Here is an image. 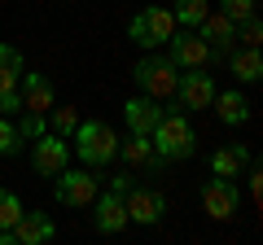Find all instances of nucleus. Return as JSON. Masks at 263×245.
<instances>
[{
  "label": "nucleus",
  "mask_w": 263,
  "mask_h": 245,
  "mask_svg": "<svg viewBox=\"0 0 263 245\" xmlns=\"http://www.w3.org/2000/svg\"><path fill=\"white\" fill-rule=\"evenodd\" d=\"M149 140H154V153H158L162 162H184V158L197 153V132H193V122H189L184 114H167L162 110V118L149 132Z\"/></svg>",
  "instance_id": "obj_1"
},
{
  "label": "nucleus",
  "mask_w": 263,
  "mask_h": 245,
  "mask_svg": "<svg viewBox=\"0 0 263 245\" xmlns=\"http://www.w3.org/2000/svg\"><path fill=\"white\" fill-rule=\"evenodd\" d=\"M75 153H79V162H84V167L101 171L105 162L119 158V132H114L110 122H101V118L79 122V127H75Z\"/></svg>",
  "instance_id": "obj_2"
},
{
  "label": "nucleus",
  "mask_w": 263,
  "mask_h": 245,
  "mask_svg": "<svg viewBox=\"0 0 263 245\" xmlns=\"http://www.w3.org/2000/svg\"><path fill=\"white\" fill-rule=\"evenodd\" d=\"M132 79H136V88H141L145 96H154V101H171L176 96V62H171L167 53H145L136 66H132Z\"/></svg>",
  "instance_id": "obj_3"
},
{
  "label": "nucleus",
  "mask_w": 263,
  "mask_h": 245,
  "mask_svg": "<svg viewBox=\"0 0 263 245\" xmlns=\"http://www.w3.org/2000/svg\"><path fill=\"white\" fill-rule=\"evenodd\" d=\"M176 27H180V22H176V13H171V9L149 5V9H141L136 18H132L127 35L136 39L141 48H158V44H167V39H171V31H176Z\"/></svg>",
  "instance_id": "obj_4"
},
{
  "label": "nucleus",
  "mask_w": 263,
  "mask_h": 245,
  "mask_svg": "<svg viewBox=\"0 0 263 245\" xmlns=\"http://www.w3.org/2000/svg\"><path fill=\"white\" fill-rule=\"evenodd\" d=\"M97 179L101 175H92V167H84V171L66 167L62 175H57V184H53V197L62 201V206H70V210H84V206H92V197H97Z\"/></svg>",
  "instance_id": "obj_5"
},
{
  "label": "nucleus",
  "mask_w": 263,
  "mask_h": 245,
  "mask_svg": "<svg viewBox=\"0 0 263 245\" xmlns=\"http://www.w3.org/2000/svg\"><path fill=\"white\" fill-rule=\"evenodd\" d=\"M66 162H70V145H66V136L44 132V136L31 140V167H35V175L57 179V175L66 171Z\"/></svg>",
  "instance_id": "obj_6"
},
{
  "label": "nucleus",
  "mask_w": 263,
  "mask_h": 245,
  "mask_svg": "<svg viewBox=\"0 0 263 245\" xmlns=\"http://www.w3.org/2000/svg\"><path fill=\"white\" fill-rule=\"evenodd\" d=\"M167 57L176 62V70H202V66H211V44L197 35L193 27L189 31H171Z\"/></svg>",
  "instance_id": "obj_7"
},
{
  "label": "nucleus",
  "mask_w": 263,
  "mask_h": 245,
  "mask_svg": "<svg viewBox=\"0 0 263 245\" xmlns=\"http://www.w3.org/2000/svg\"><path fill=\"white\" fill-rule=\"evenodd\" d=\"M202 210H206L211 219H237L241 215V193H237V184L233 179H224V175H215V179H206L202 184Z\"/></svg>",
  "instance_id": "obj_8"
},
{
  "label": "nucleus",
  "mask_w": 263,
  "mask_h": 245,
  "mask_svg": "<svg viewBox=\"0 0 263 245\" xmlns=\"http://www.w3.org/2000/svg\"><path fill=\"white\" fill-rule=\"evenodd\" d=\"M215 79L206 75V66L202 70H184V75L176 79V101L180 110H211V101H215Z\"/></svg>",
  "instance_id": "obj_9"
},
{
  "label": "nucleus",
  "mask_w": 263,
  "mask_h": 245,
  "mask_svg": "<svg viewBox=\"0 0 263 245\" xmlns=\"http://www.w3.org/2000/svg\"><path fill=\"white\" fill-rule=\"evenodd\" d=\"M123 206H127V223H145V228H154L167 215V197L158 189H127L123 193Z\"/></svg>",
  "instance_id": "obj_10"
},
{
  "label": "nucleus",
  "mask_w": 263,
  "mask_h": 245,
  "mask_svg": "<svg viewBox=\"0 0 263 245\" xmlns=\"http://www.w3.org/2000/svg\"><path fill=\"white\" fill-rule=\"evenodd\" d=\"M197 35H202V39H206V44H211V62H219V57H228V48H233L237 44V22L233 18H228V13H206V18H202V22H197Z\"/></svg>",
  "instance_id": "obj_11"
},
{
  "label": "nucleus",
  "mask_w": 263,
  "mask_h": 245,
  "mask_svg": "<svg viewBox=\"0 0 263 245\" xmlns=\"http://www.w3.org/2000/svg\"><path fill=\"white\" fill-rule=\"evenodd\" d=\"M92 206H97V232L101 236H119L123 228H127V206H123V193H97L92 197Z\"/></svg>",
  "instance_id": "obj_12"
},
{
  "label": "nucleus",
  "mask_w": 263,
  "mask_h": 245,
  "mask_svg": "<svg viewBox=\"0 0 263 245\" xmlns=\"http://www.w3.org/2000/svg\"><path fill=\"white\" fill-rule=\"evenodd\" d=\"M123 118H127V132H136V136H149L154 127H158V118H162V110H158V101L154 96H127V105H123Z\"/></svg>",
  "instance_id": "obj_13"
},
{
  "label": "nucleus",
  "mask_w": 263,
  "mask_h": 245,
  "mask_svg": "<svg viewBox=\"0 0 263 245\" xmlns=\"http://www.w3.org/2000/svg\"><path fill=\"white\" fill-rule=\"evenodd\" d=\"M119 158L127 162V167H145L149 175L162 171V158L154 153V140L149 136H136V132H127V140H119Z\"/></svg>",
  "instance_id": "obj_14"
},
{
  "label": "nucleus",
  "mask_w": 263,
  "mask_h": 245,
  "mask_svg": "<svg viewBox=\"0 0 263 245\" xmlns=\"http://www.w3.org/2000/svg\"><path fill=\"white\" fill-rule=\"evenodd\" d=\"M13 232V241H22V245H44V241H53V219L44 215V210H22V219L9 228Z\"/></svg>",
  "instance_id": "obj_15"
},
{
  "label": "nucleus",
  "mask_w": 263,
  "mask_h": 245,
  "mask_svg": "<svg viewBox=\"0 0 263 245\" xmlns=\"http://www.w3.org/2000/svg\"><path fill=\"white\" fill-rule=\"evenodd\" d=\"M18 92H22V110H31V114L53 110V84H48V75H27V70H22Z\"/></svg>",
  "instance_id": "obj_16"
},
{
  "label": "nucleus",
  "mask_w": 263,
  "mask_h": 245,
  "mask_svg": "<svg viewBox=\"0 0 263 245\" xmlns=\"http://www.w3.org/2000/svg\"><path fill=\"white\" fill-rule=\"evenodd\" d=\"M211 110L219 114V122H228V127H241L246 118H250V101H246L241 92H215V101H211Z\"/></svg>",
  "instance_id": "obj_17"
},
{
  "label": "nucleus",
  "mask_w": 263,
  "mask_h": 245,
  "mask_svg": "<svg viewBox=\"0 0 263 245\" xmlns=\"http://www.w3.org/2000/svg\"><path fill=\"white\" fill-rule=\"evenodd\" d=\"M246 167H250V149H246V145L215 149V158H211V171H215V175H224V179H237Z\"/></svg>",
  "instance_id": "obj_18"
},
{
  "label": "nucleus",
  "mask_w": 263,
  "mask_h": 245,
  "mask_svg": "<svg viewBox=\"0 0 263 245\" xmlns=\"http://www.w3.org/2000/svg\"><path fill=\"white\" fill-rule=\"evenodd\" d=\"M228 70H233L241 84H259V79H263V53H259V48H246V44H241V53L228 57Z\"/></svg>",
  "instance_id": "obj_19"
},
{
  "label": "nucleus",
  "mask_w": 263,
  "mask_h": 245,
  "mask_svg": "<svg viewBox=\"0 0 263 245\" xmlns=\"http://www.w3.org/2000/svg\"><path fill=\"white\" fill-rule=\"evenodd\" d=\"M22 70H27L22 53H18L13 44H0V92H9V88H18Z\"/></svg>",
  "instance_id": "obj_20"
},
{
  "label": "nucleus",
  "mask_w": 263,
  "mask_h": 245,
  "mask_svg": "<svg viewBox=\"0 0 263 245\" xmlns=\"http://www.w3.org/2000/svg\"><path fill=\"white\" fill-rule=\"evenodd\" d=\"M171 13H176V22H184V27H197V22L211 13V5H206V0H176V9H171Z\"/></svg>",
  "instance_id": "obj_21"
},
{
  "label": "nucleus",
  "mask_w": 263,
  "mask_h": 245,
  "mask_svg": "<svg viewBox=\"0 0 263 245\" xmlns=\"http://www.w3.org/2000/svg\"><path fill=\"white\" fill-rule=\"evenodd\" d=\"M44 118H48V127H53L57 136H75V127H79V114L70 110V105H62V110H48Z\"/></svg>",
  "instance_id": "obj_22"
},
{
  "label": "nucleus",
  "mask_w": 263,
  "mask_h": 245,
  "mask_svg": "<svg viewBox=\"0 0 263 245\" xmlns=\"http://www.w3.org/2000/svg\"><path fill=\"white\" fill-rule=\"evenodd\" d=\"M22 219V197L13 189H0V228H13Z\"/></svg>",
  "instance_id": "obj_23"
},
{
  "label": "nucleus",
  "mask_w": 263,
  "mask_h": 245,
  "mask_svg": "<svg viewBox=\"0 0 263 245\" xmlns=\"http://www.w3.org/2000/svg\"><path fill=\"white\" fill-rule=\"evenodd\" d=\"M13 127H18V136H22V145H31V140H35V136H44V127H48V118H44V114H22V118L18 122H13Z\"/></svg>",
  "instance_id": "obj_24"
},
{
  "label": "nucleus",
  "mask_w": 263,
  "mask_h": 245,
  "mask_svg": "<svg viewBox=\"0 0 263 245\" xmlns=\"http://www.w3.org/2000/svg\"><path fill=\"white\" fill-rule=\"evenodd\" d=\"M18 149H22V136H18V127L9 122V114H0V158H13Z\"/></svg>",
  "instance_id": "obj_25"
},
{
  "label": "nucleus",
  "mask_w": 263,
  "mask_h": 245,
  "mask_svg": "<svg viewBox=\"0 0 263 245\" xmlns=\"http://www.w3.org/2000/svg\"><path fill=\"white\" fill-rule=\"evenodd\" d=\"M237 39H241L246 48H259V44H263V22H259V13H250V18L237 22Z\"/></svg>",
  "instance_id": "obj_26"
},
{
  "label": "nucleus",
  "mask_w": 263,
  "mask_h": 245,
  "mask_svg": "<svg viewBox=\"0 0 263 245\" xmlns=\"http://www.w3.org/2000/svg\"><path fill=\"white\" fill-rule=\"evenodd\" d=\"M219 13H228L233 22L250 18V13H259V0H219Z\"/></svg>",
  "instance_id": "obj_27"
},
{
  "label": "nucleus",
  "mask_w": 263,
  "mask_h": 245,
  "mask_svg": "<svg viewBox=\"0 0 263 245\" xmlns=\"http://www.w3.org/2000/svg\"><path fill=\"white\" fill-rule=\"evenodd\" d=\"M22 110V92L9 88V92H0V114H18Z\"/></svg>",
  "instance_id": "obj_28"
},
{
  "label": "nucleus",
  "mask_w": 263,
  "mask_h": 245,
  "mask_svg": "<svg viewBox=\"0 0 263 245\" xmlns=\"http://www.w3.org/2000/svg\"><path fill=\"white\" fill-rule=\"evenodd\" d=\"M110 189H114V193H127V189H132V171H119V175H110Z\"/></svg>",
  "instance_id": "obj_29"
}]
</instances>
